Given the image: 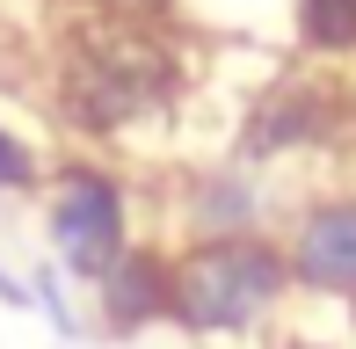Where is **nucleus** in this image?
<instances>
[{"label":"nucleus","instance_id":"9","mask_svg":"<svg viewBox=\"0 0 356 349\" xmlns=\"http://www.w3.org/2000/svg\"><path fill=\"white\" fill-rule=\"evenodd\" d=\"M44 182H51V161H44L22 131L0 124V197H29V189H44Z\"/></svg>","mask_w":356,"mask_h":349},{"label":"nucleus","instance_id":"7","mask_svg":"<svg viewBox=\"0 0 356 349\" xmlns=\"http://www.w3.org/2000/svg\"><path fill=\"white\" fill-rule=\"evenodd\" d=\"M182 218H189V241H204V233H254L262 226V197H254L248 168L225 161V168H204L197 182H189Z\"/></svg>","mask_w":356,"mask_h":349},{"label":"nucleus","instance_id":"2","mask_svg":"<svg viewBox=\"0 0 356 349\" xmlns=\"http://www.w3.org/2000/svg\"><path fill=\"white\" fill-rule=\"evenodd\" d=\"M168 327L197 342H225V335H254L269 327V313L291 298V255L284 241L254 233H204V241L168 247Z\"/></svg>","mask_w":356,"mask_h":349},{"label":"nucleus","instance_id":"8","mask_svg":"<svg viewBox=\"0 0 356 349\" xmlns=\"http://www.w3.org/2000/svg\"><path fill=\"white\" fill-rule=\"evenodd\" d=\"M291 29H298V51L320 66L356 58V0H291Z\"/></svg>","mask_w":356,"mask_h":349},{"label":"nucleus","instance_id":"13","mask_svg":"<svg viewBox=\"0 0 356 349\" xmlns=\"http://www.w3.org/2000/svg\"><path fill=\"white\" fill-rule=\"evenodd\" d=\"M277 349H327V342H305V335H298V342H277Z\"/></svg>","mask_w":356,"mask_h":349},{"label":"nucleus","instance_id":"10","mask_svg":"<svg viewBox=\"0 0 356 349\" xmlns=\"http://www.w3.org/2000/svg\"><path fill=\"white\" fill-rule=\"evenodd\" d=\"M58 15H124V22H175V0H58Z\"/></svg>","mask_w":356,"mask_h":349},{"label":"nucleus","instance_id":"1","mask_svg":"<svg viewBox=\"0 0 356 349\" xmlns=\"http://www.w3.org/2000/svg\"><path fill=\"white\" fill-rule=\"evenodd\" d=\"M189 95V44L175 22L58 15L44 51V109L80 146H124L131 131L175 117Z\"/></svg>","mask_w":356,"mask_h":349},{"label":"nucleus","instance_id":"6","mask_svg":"<svg viewBox=\"0 0 356 349\" xmlns=\"http://www.w3.org/2000/svg\"><path fill=\"white\" fill-rule=\"evenodd\" d=\"M95 298H102V327L109 335H145V327H168V247L131 241L117 262L95 277Z\"/></svg>","mask_w":356,"mask_h":349},{"label":"nucleus","instance_id":"11","mask_svg":"<svg viewBox=\"0 0 356 349\" xmlns=\"http://www.w3.org/2000/svg\"><path fill=\"white\" fill-rule=\"evenodd\" d=\"M0 298H8V306H22V298H29V291H22V284H15V277H8V269H0Z\"/></svg>","mask_w":356,"mask_h":349},{"label":"nucleus","instance_id":"3","mask_svg":"<svg viewBox=\"0 0 356 349\" xmlns=\"http://www.w3.org/2000/svg\"><path fill=\"white\" fill-rule=\"evenodd\" d=\"M44 233L66 255L80 284H95L109 262L131 247V189L102 161H51L44 182Z\"/></svg>","mask_w":356,"mask_h":349},{"label":"nucleus","instance_id":"12","mask_svg":"<svg viewBox=\"0 0 356 349\" xmlns=\"http://www.w3.org/2000/svg\"><path fill=\"white\" fill-rule=\"evenodd\" d=\"M349 146H356V73H349Z\"/></svg>","mask_w":356,"mask_h":349},{"label":"nucleus","instance_id":"4","mask_svg":"<svg viewBox=\"0 0 356 349\" xmlns=\"http://www.w3.org/2000/svg\"><path fill=\"white\" fill-rule=\"evenodd\" d=\"M349 146V73H291L248 109L233 161L240 168H269L291 153H327Z\"/></svg>","mask_w":356,"mask_h":349},{"label":"nucleus","instance_id":"5","mask_svg":"<svg viewBox=\"0 0 356 349\" xmlns=\"http://www.w3.org/2000/svg\"><path fill=\"white\" fill-rule=\"evenodd\" d=\"M284 255H291V291L356 306V189H327L305 204Z\"/></svg>","mask_w":356,"mask_h":349}]
</instances>
